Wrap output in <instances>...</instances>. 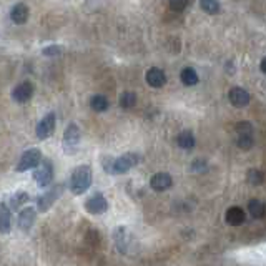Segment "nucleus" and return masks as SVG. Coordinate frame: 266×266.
<instances>
[{
	"label": "nucleus",
	"mask_w": 266,
	"mask_h": 266,
	"mask_svg": "<svg viewBox=\"0 0 266 266\" xmlns=\"http://www.w3.org/2000/svg\"><path fill=\"white\" fill-rule=\"evenodd\" d=\"M142 160L138 153H125L118 158H105L103 160V168H105L110 175H122L137 166Z\"/></svg>",
	"instance_id": "obj_1"
},
{
	"label": "nucleus",
	"mask_w": 266,
	"mask_h": 266,
	"mask_svg": "<svg viewBox=\"0 0 266 266\" xmlns=\"http://www.w3.org/2000/svg\"><path fill=\"white\" fill-rule=\"evenodd\" d=\"M92 185V168L88 165H80L72 171L70 191L74 195H83Z\"/></svg>",
	"instance_id": "obj_2"
},
{
	"label": "nucleus",
	"mask_w": 266,
	"mask_h": 266,
	"mask_svg": "<svg viewBox=\"0 0 266 266\" xmlns=\"http://www.w3.org/2000/svg\"><path fill=\"white\" fill-rule=\"evenodd\" d=\"M80 138H82V130L77 123H69L64 132V138H62V145H64V152L67 155H75L78 150V145H80Z\"/></svg>",
	"instance_id": "obj_3"
},
{
	"label": "nucleus",
	"mask_w": 266,
	"mask_h": 266,
	"mask_svg": "<svg viewBox=\"0 0 266 266\" xmlns=\"http://www.w3.org/2000/svg\"><path fill=\"white\" fill-rule=\"evenodd\" d=\"M113 238H115V244H117L118 251L123 253V254H128L135 246H137L135 236L127 226H118L117 229H115Z\"/></svg>",
	"instance_id": "obj_4"
},
{
	"label": "nucleus",
	"mask_w": 266,
	"mask_h": 266,
	"mask_svg": "<svg viewBox=\"0 0 266 266\" xmlns=\"http://www.w3.org/2000/svg\"><path fill=\"white\" fill-rule=\"evenodd\" d=\"M42 153H40V150L37 148H30L27 150L22 156H20V160H19V163L17 166H15V170L19 171V173H22V171H29V170H34V168H37V166L42 163Z\"/></svg>",
	"instance_id": "obj_5"
},
{
	"label": "nucleus",
	"mask_w": 266,
	"mask_h": 266,
	"mask_svg": "<svg viewBox=\"0 0 266 266\" xmlns=\"http://www.w3.org/2000/svg\"><path fill=\"white\" fill-rule=\"evenodd\" d=\"M62 193H64V185L59 183V185H54L50 190H47L44 195L39 196L37 200V208L40 213H45L49 211L52 206H54V203L59 200V198L62 196Z\"/></svg>",
	"instance_id": "obj_6"
},
{
	"label": "nucleus",
	"mask_w": 266,
	"mask_h": 266,
	"mask_svg": "<svg viewBox=\"0 0 266 266\" xmlns=\"http://www.w3.org/2000/svg\"><path fill=\"white\" fill-rule=\"evenodd\" d=\"M34 180L37 181L40 188H45V186L52 183V180H54V166H52V163L47 158L42 160V163L35 168Z\"/></svg>",
	"instance_id": "obj_7"
},
{
	"label": "nucleus",
	"mask_w": 266,
	"mask_h": 266,
	"mask_svg": "<svg viewBox=\"0 0 266 266\" xmlns=\"http://www.w3.org/2000/svg\"><path fill=\"white\" fill-rule=\"evenodd\" d=\"M55 125H57V115L54 112L47 113L44 118L40 120L37 128H35V133H37L39 140H47L50 138L55 132Z\"/></svg>",
	"instance_id": "obj_8"
},
{
	"label": "nucleus",
	"mask_w": 266,
	"mask_h": 266,
	"mask_svg": "<svg viewBox=\"0 0 266 266\" xmlns=\"http://www.w3.org/2000/svg\"><path fill=\"white\" fill-rule=\"evenodd\" d=\"M85 210L90 215H103L108 210V201L102 193H93L85 201Z\"/></svg>",
	"instance_id": "obj_9"
},
{
	"label": "nucleus",
	"mask_w": 266,
	"mask_h": 266,
	"mask_svg": "<svg viewBox=\"0 0 266 266\" xmlns=\"http://www.w3.org/2000/svg\"><path fill=\"white\" fill-rule=\"evenodd\" d=\"M34 92H35L34 83L29 82V80H25L22 83H19V85L14 88L12 97H14V100L17 102V103H27L30 98L34 97Z\"/></svg>",
	"instance_id": "obj_10"
},
{
	"label": "nucleus",
	"mask_w": 266,
	"mask_h": 266,
	"mask_svg": "<svg viewBox=\"0 0 266 266\" xmlns=\"http://www.w3.org/2000/svg\"><path fill=\"white\" fill-rule=\"evenodd\" d=\"M150 186L155 191H166L173 186V178L168 173H165V171H160V173H155L150 178Z\"/></svg>",
	"instance_id": "obj_11"
},
{
	"label": "nucleus",
	"mask_w": 266,
	"mask_h": 266,
	"mask_svg": "<svg viewBox=\"0 0 266 266\" xmlns=\"http://www.w3.org/2000/svg\"><path fill=\"white\" fill-rule=\"evenodd\" d=\"M35 220H37V211H35V208L32 206L24 208V210L19 213V226L25 233L32 229V226L35 225Z\"/></svg>",
	"instance_id": "obj_12"
},
{
	"label": "nucleus",
	"mask_w": 266,
	"mask_h": 266,
	"mask_svg": "<svg viewBox=\"0 0 266 266\" xmlns=\"http://www.w3.org/2000/svg\"><path fill=\"white\" fill-rule=\"evenodd\" d=\"M29 17H30V9L22 2L15 4L14 7L10 9V19H12L14 24H17V25L27 24Z\"/></svg>",
	"instance_id": "obj_13"
},
{
	"label": "nucleus",
	"mask_w": 266,
	"mask_h": 266,
	"mask_svg": "<svg viewBox=\"0 0 266 266\" xmlns=\"http://www.w3.org/2000/svg\"><path fill=\"white\" fill-rule=\"evenodd\" d=\"M228 100L234 107H246L249 102V93L241 87H233L228 93Z\"/></svg>",
	"instance_id": "obj_14"
},
{
	"label": "nucleus",
	"mask_w": 266,
	"mask_h": 266,
	"mask_svg": "<svg viewBox=\"0 0 266 266\" xmlns=\"http://www.w3.org/2000/svg\"><path fill=\"white\" fill-rule=\"evenodd\" d=\"M145 80L152 88H161L166 83V75L161 69H150L145 75Z\"/></svg>",
	"instance_id": "obj_15"
},
{
	"label": "nucleus",
	"mask_w": 266,
	"mask_h": 266,
	"mask_svg": "<svg viewBox=\"0 0 266 266\" xmlns=\"http://www.w3.org/2000/svg\"><path fill=\"white\" fill-rule=\"evenodd\" d=\"M225 220H226L228 225L238 226V225H241V223H244V220H246V213H244L243 208H239V206H231V208H229V210L226 211Z\"/></svg>",
	"instance_id": "obj_16"
},
{
	"label": "nucleus",
	"mask_w": 266,
	"mask_h": 266,
	"mask_svg": "<svg viewBox=\"0 0 266 266\" xmlns=\"http://www.w3.org/2000/svg\"><path fill=\"white\" fill-rule=\"evenodd\" d=\"M12 229V215H10V210L7 205L0 203V233L7 234Z\"/></svg>",
	"instance_id": "obj_17"
},
{
	"label": "nucleus",
	"mask_w": 266,
	"mask_h": 266,
	"mask_svg": "<svg viewBox=\"0 0 266 266\" xmlns=\"http://www.w3.org/2000/svg\"><path fill=\"white\" fill-rule=\"evenodd\" d=\"M90 107H92L93 112L102 113V112H107L108 110V107H110V102H108V98L103 97V95H93L90 98Z\"/></svg>",
	"instance_id": "obj_18"
},
{
	"label": "nucleus",
	"mask_w": 266,
	"mask_h": 266,
	"mask_svg": "<svg viewBox=\"0 0 266 266\" xmlns=\"http://www.w3.org/2000/svg\"><path fill=\"white\" fill-rule=\"evenodd\" d=\"M180 80L183 85L186 87H193L198 83V74L195 72V69H191V67H186L180 72Z\"/></svg>",
	"instance_id": "obj_19"
},
{
	"label": "nucleus",
	"mask_w": 266,
	"mask_h": 266,
	"mask_svg": "<svg viewBox=\"0 0 266 266\" xmlns=\"http://www.w3.org/2000/svg\"><path fill=\"white\" fill-rule=\"evenodd\" d=\"M264 211H266V208L264 205L259 200H249L248 203V213H249V216L251 218H256V220H259V218H263L264 216Z\"/></svg>",
	"instance_id": "obj_20"
},
{
	"label": "nucleus",
	"mask_w": 266,
	"mask_h": 266,
	"mask_svg": "<svg viewBox=\"0 0 266 266\" xmlns=\"http://www.w3.org/2000/svg\"><path fill=\"white\" fill-rule=\"evenodd\" d=\"M176 143H178L180 148L191 150L193 147H195V137H193L191 132L185 130V132H181V133L178 135V138H176Z\"/></svg>",
	"instance_id": "obj_21"
},
{
	"label": "nucleus",
	"mask_w": 266,
	"mask_h": 266,
	"mask_svg": "<svg viewBox=\"0 0 266 266\" xmlns=\"http://www.w3.org/2000/svg\"><path fill=\"white\" fill-rule=\"evenodd\" d=\"M137 105V93L135 92H123L122 97H120V107L128 110V108H133Z\"/></svg>",
	"instance_id": "obj_22"
},
{
	"label": "nucleus",
	"mask_w": 266,
	"mask_h": 266,
	"mask_svg": "<svg viewBox=\"0 0 266 266\" xmlns=\"http://www.w3.org/2000/svg\"><path fill=\"white\" fill-rule=\"evenodd\" d=\"M263 180H264V175H263V171H261V170H256V168L248 170V173H246V181H248L249 185L258 186V185H261V183H263Z\"/></svg>",
	"instance_id": "obj_23"
},
{
	"label": "nucleus",
	"mask_w": 266,
	"mask_h": 266,
	"mask_svg": "<svg viewBox=\"0 0 266 266\" xmlns=\"http://www.w3.org/2000/svg\"><path fill=\"white\" fill-rule=\"evenodd\" d=\"M27 201H29V195H27V193H25V191H17L15 195H12V198H10V206H12L14 210H17V208L25 205Z\"/></svg>",
	"instance_id": "obj_24"
},
{
	"label": "nucleus",
	"mask_w": 266,
	"mask_h": 266,
	"mask_svg": "<svg viewBox=\"0 0 266 266\" xmlns=\"http://www.w3.org/2000/svg\"><path fill=\"white\" fill-rule=\"evenodd\" d=\"M200 7L203 12H206V14H211V15H215L220 12V4L215 2V0H201L200 2Z\"/></svg>",
	"instance_id": "obj_25"
},
{
	"label": "nucleus",
	"mask_w": 266,
	"mask_h": 266,
	"mask_svg": "<svg viewBox=\"0 0 266 266\" xmlns=\"http://www.w3.org/2000/svg\"><path fill=\"white\" fill-rule=\"evenodd\" d=\"M236 145L241 150H249L254 145V138L253 135H241V137L236 138Z\"/></svg>",
	"instance_id": "obj_26"
},
{
	"label": "nucleus",
	"mask_w": 266,
	"mask_h": 266,
	"mask_svg": "<svg viewBox=\"0 0 266 266\" xmlns=\"http://www.w3.org/2000/svg\"><path fill=\"white\" fill-rule=\"evenodd\" d=\"M234 132H236L238 137H241V135H253V125L248 122H239L234 125Z\"/></svg>",
	"instance_id": "obj_27"
},
{
	"label": "nucleus",
	"mask_w": 266,
	"mask_h": 266,
	"mask_svg": "<svg viewBox=\"0 0 266 266\" xmlns=\"http://www.w3.org/2000/svg\"><path fill=\"white\" fill-rule=\"evenodd\" d=\"M64 47L62 45H49L45 47V49H42V55L44 57H57V55H62L64 54Z\"/></svg>",
	"instance_id": "obj_28"
},
{
	"label": "nucleus",
	"mask_w": 266,
	"mask_h": 266,
	"mask_svg": "<svg viewBox=\"0 0 266 266\" xmlns=\"http://www.w3.org/2000/svg\"><path fill=\"white\" fill-rule=\"evenodd\" d=\"M188 2L186 0H171V2L168 4V9L171 10V12H176V14H181L183 10L188 7Z\"/></svg>",
	"instance_id": "obj_29"
},
{
	"label": "nucleus",
	"mask_w": 266,
	"mask_h": 266,
	"mask_svg": "<svg viewBox=\"0 0 266 266\" xmlns=\"http://www.w3.org/2000/svg\"><path fill=\"white\" fill-rule=\"evenodd\" d=\"M259 67H261V72H263V74H266V57L261 60V65H259Z\"/></svg>",
	"instance_id": "obj_30"
}]
</instances>
